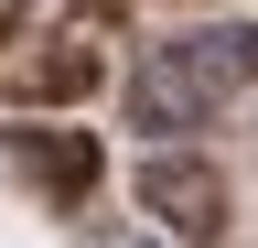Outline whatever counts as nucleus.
I'll use <instances>...</instances> for the list:
<instances>
[{
    "instance_id": "obj_1",
    "label": "nucleus",
    "mask_w": 258,
    "mask_h": 248,
    "mask_svg": "<svg viewBox=\"0 0 258 248\" xmlns=\"http://www.w3.org/2000/svg\"><path fill=\"white\" fill-rule=\"evenodd\" d=\"M258 86V22H205V33L140 43L129 65V130H151V151H183V130L226 119Z\"/></svg>"
},
{
    "instance_id": "obj_2",
    "label": "nucleus",
    "mask_w": 258,
    "mask_h": 248,
    "mask_svg": "<svg viewBox=\"0 0 258 248\" xmlns=\"http://www.w3.org/2000/svg\"><path fill=\"white\" fill-rule=\"evenodd\" d=\"M129 194H140L151 237L172 248H226V227H237V194H226V162L215 151H140V173H129Z\"/></svg>"
},
{
    "instance_id": "obj_3",
    "label": "nucleus",
    "mask_w": 258,
    "mask_h": 248,
    "mask_svg": "<svg viewBox=\"0 0 258 248\" xmlns=\"http://www.w3.org/2000/svg\"><path fill=\"white\" fill-rule=\"evenodd\" d=\"M108 11H76V22H54L43 43H22L11 54V108H86L97 97V76H108Z\"/></svg>"
},
{
    "instance_id": "obj_4",
    "label": "nucleus",
    "mask_w": 258,
    "mask_h": 248,
    "mask_svg": "<svg viewBox=\"0 0 258 248\" xmlns=\"http://www.w3.org/2000/svg\"><path fill=\"white\" fill-rule=\"evenodd\" d=\"M0 151H11V173H22L43 205H64V216H76V205L97 194V173H108L86 130H0Z\"/></svg>"
},
{
    "instance_id": "obj_5",
    "label": "nucleus",
    "mask_w": 258,
    "mask_h": 248,
    "mask_svg": "<svg viewBox=\"0 0 258 248\" xmlns=\"http://www.w3.org/2000/svg\"><path fill=\"white\" fill-rule=\"evenodd\" d=\"M76 248H161V237H151V227H86Z\"/></svg>"
},
{
    "instance_id": "obj_6",
    "label": "nucleus",
    "mask_w": 258,
    "mask_h": 248,
    "mask_svg": "<svg viewBox=\"0 0 258 248\" xmlns=\"http://www.w3.org/2000/svg\"><path fill=\"white\" fill-rule=\"evenodd\" d=\"M22 22H32V0H0V54H22Z\"/></svg>"
}]
</instances>
